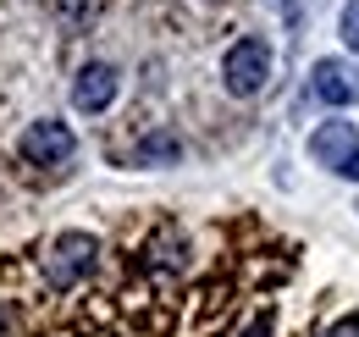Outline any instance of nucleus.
Wrapping results in <instances>:
<instances>
[{"instance_id":"10","label":"nucleus","mask_w":359,"mask_h":337,"mask_svg":"<svg viewBox=\"0 0 359 337\" xmlns=\"http://www.w3.org/2000/svg\"><path fill=\"white\" fill-rule=\"evenodd\" d=\"M320 337H359V315H348V321H337L332 332H320Z\"/></svg>"},{"instance_id":"9","label":"nucleus","mask_w":359,"mask_h":337,"mask_svg":"<svg viewBox=\"0 0 359 337\" xmlns=\"http://www.w3.org/2000/svg\"><path fill=\"white\" fill-rule=\"evenodd\" d=\"M271 332H276V315H271V310H260V315H255V321H249L238 337H271Z\"/></svg>"},{"instance_id":"13","label":"nucleus","mask_w":359,"mask_h":337,"mask_svg":"<svg viewBox=\"0 0 359 337\" xmlns=\"http://www.w3.org/2000/svg\"><path fill=\"white\" fill-rule=\"evenodd\" d=\"M354 211H359V205H354Z\"/></svg>"},{"instance_id":"11","label":"nucleus","mask_w":359,"mask_h":337,"mask_svg":"<svg viewBox=\"0 0 359 337\" xmlns=\"http://www.w3.org/2000/svg\"><path fill=\"white\" fill-rule=\"evenodd\" d=\"M343 177H354V183H359V161H354V166H348V171H343Z\"/></svg>"},{"instance_id":"7","label":"nucleus","mask_w":359,"mask_h":337,"mask_svg":"<svg viewBox=\"0 0 359 337\" xmlns=\"http://www.w3.org/2000/svg\"><path fill=\"white\" fill-rule=\"evenodd\" d=\"M337 39H343V50H348V55H359V0H348V6H343V17H337Z\"/></svg>"},{"instance_id":"6","label":"nucleus","mask_w":359,"mask_h":337,"mask_svg":"<svg viewBox=\"0 0 359 337\" xmlns=\"http://www.w3.org/2000/svg\"><path fill=\"white\" fill-rule=\"evenodd\" d=\"M116 88H122L116 67H111V61H89V67H83V72L72 78V105L94 117V111H105V105L116 100Z\"/></svg>"},{"instance_id":"3","label":"nucleus","mask_w":359,"mask_h":337,"mask_svg":"<svg viewBox=\"0 0 359 337\" xmlns=\"http://www.w3.org/2000/svg\"><path fill=\"white\" fill-rule=\"evenodd\" d=\"M72 155H78V133L67 122H55V117L28 122V133H22V161H34V166H67Z\"/></svg>"},{"instance_id":"12","label":"nucleus","mask_w":359,"mask_h":337,"mask_svg":"<svg viewBox=\"0 0 359 337\" xmlns=\"http://www.w3.org/2000/svg\"><path fill=\"white\" fill-rule=\"evenodd\" d=\"M0 332H6V310H0Z\"/></svg>"},{"instance_id":"1","label":"nucleus","mask_w":359,"mask_h":337,"mask_svg":"<svg viewBox=\"0 0 359 337\" xmlns=\"http://www.w3.org/2000/svg\"><path fill=\"white\" fill-rule=\"evenodd\" d=\"M94 265H100V238H89V232H61L45 249V282L55 293H67V288H78L89 277Z\"/></svg>"},{"instance_id":"2","label":"nucleus","mask_w":359,"mask_h":337,"mask_svg":"<svg viewBox=\"0 0 359 337\" xmlns=\"http://www.w3.org/2000/svg\"><path fill=\"white\" fill-rule=\"evenodd\" d=\"M222 84H226V94H238V100L260 94V88L271 84V44L266 39H238L222 61Z\"/></svg>"},{"instance_id":"4","label":"nucleus","mask_w":359,"mask_h":337,"mask_svg":"<svg viewBox=\"0 0 359 337\" xmlns=\"http://www.w3.org/2000/svg\"><path fill=\"white\" fill-rule=\"evenodd\" d=\"M310 161L343 177V171H348V166L359 161V127H354V122H343V117L320 122V127L310 133Z\"/></svg>"},{"instance_id":"5","label":"nucleus","mask_w":359,"mask_h":337,"mask_svg":"<svg viewBox=\"0 0 359 337\" xmlns=\"http://www.w3.org/2000/svg\"><path fill=\"white\" fill-rule=\"evenodd\" d=\"M310 94L320 100V105H332V111L354 105V100H359V55H354V61H337V55L315 61V67H310Z\"/></svg>"},{"instance_id":"8","label":"nucleus","mask_w":359,"mask_h":337,"mask_svg":"<svg viewBox=\"0 0 359 337\" xmlns=\"http://www.w3.org/2000/svg\"><path fill=\"white\" fill-rule=\"evenodd\" d=\"M138 155H144V161H177V144H172V138H149Z\"/></svg>"}]
</instances>
